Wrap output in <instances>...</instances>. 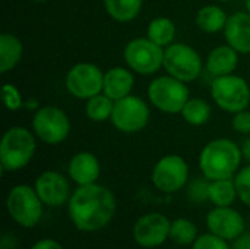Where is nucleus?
I'll return each instance as SVG.
<instances>
[{"instance_id": "f257e3e1", "label": "nucleus", "mask_w": 250, "mask_h": 249, "mask_svg": "<svg viewBox=\"0 0 250 249\" xmlns=\"http://www.w3.org/2000/svg\"><path fill=\"white\" fill-rule=\"evenodd\" d=\"M117 211L114 194L98 183L78 186L67 203V214L73 226L83 232L92 233L104 229Z\"/></svg>"}, {"instance_id": "f03ea898", "label": "nucleus", "mask_w": 250, "mask_h": 249, "mask_svg": "<svg viewBox=\"0 0 250 249\" xmlns=\"http://www.w3.org/2000/svg\"><path fill=\"white\" fill-rule=\"evenodd\" d=\"M240 147L229 138L209 141L199 154V169L209 181L231 179L239 172L242 163Z\"/></svg>"}, {"instance_id": "7ed1b4c3", "label": "nucleus", "mask_w": 250, "mask_h": 249, "mask_svg": "<svg viewBox=\"0 0 250 249\" xmlns=\"http://www.w3.org/2000/svg\"><path fill=\"white\" fill-rule=\"evenodd\" d=\"M35 151V134L23 126H12L0 142V166L4 172H18L29 164Z\"/></svg>"}, {"instance_id": "20e7f679", "label": "nucleus", "mask_w": 250, "mask_h": 249, "mask_svg": "<svg viewBox=\"0 0 250 249\" xmlns=\"http://www.w3.org/2000/svg\"><path fill=\"white\" fill-rule=\"evenodd\" d=\"M146 95L157 110L167 114H177L190 98V91L186 82L167 73L152 79L148 85Z\"/></svg>"}, {"instance_id": "39448f33", "label": "nucleus", "mask_w": 250, "mask_h": 249, "mask_svg": "<svg viewBox=\"0 0 250 249\" xmlns=\"http://www.w3.org/2000/svg\"><path fill=\"white\" fill-rule=\"evenodd\" d=\"M44 203L38 197L35 188L29 185L13 186L6 198V210L12 220L25 229L37 226L42 217Z\"/></svg>"}, {"instance_id": "423d86ee", "label": "nucleus", "mask_w": 250, "mask_h": 249, "mask_svg": "<svg viewBox=\"0 0 250 249\" xmlns=\"http://www.w3.org/2000/svg\"><path fill=\"white\" fill-rule=\"evenodd\" d=\"M211 95L214 103L227 113H237L250 104V87L239 75H224L211 82Z\"/></svg>"}, {"instance_id": "0eeeda50", "label": "nucleus", "mask_w": 250, "mask_h": 249, "mask_svg": "<svg viewBox=\"0 0 250 249\" xmlns=\"http://www.w3.org/2000/svg\"><path fill=\"white\" fill-rule=\"evenodd\" d=\"M123 59L132 72L144 76L157 73L164 65V48L148 37L130 40L123 48Z\"/></svg>"}, {"instance_id": "6e6552de", "label": "nucleus", "mask_w": 250, "mask_h": 249, "mask_svg": "<svg viewBox=\"0 0 250 249\" xmlns=\"http://www.w3.org/2000/svg\"><path fill=\"white\" fill-rule=\"evenodd\" d=\"M163 68L168 75L188 84L199 78L204 63L193 47L185 43H173L164 48Z\"/></svg>"}, {"instance_id": "1a4fd4ad", "label": "nucleus", "mask_w": 250, "mask_h": 249, "mask_svg": "<svg viewBox=\"0 0 250 249\" xmlns=\"http://www.w3.org/2000/svg\"><path fill=\"white\" fill-rule=\"evenodd\" d=\"M35 136L48 145H57L67 139L70 134V120L57 106L40 107L31 122Z\"/></svg>"}, {"instance_id": "9d476101", "label": "nucleus", "mask_w": 250, "mask_h": 249, "mask_svg": "<svg viewBox=\"0 0 250 249\" xmlns=\"http://www.w3.org/2000/svg\"><path fill=\"white\" fill-rule=\"evenodd\" d=\"M148 104L136 97L127 95L122 100L114 101V109L110 122L113 126L123 134H138L144 131L149 122Z\"/></svg>"}, {"instance_id": "9b49d317", "label": "nucleus", "mask_w": 250, "mask_h": 249, "mask_svg": "<svg viewBox=\"0 0 250 249\" xmlns=\"http://www.w3.org/2000/svg\"><path fill=\"white\" fill-rule=\"evenodd\" d=\"M151 181L158 191L164 194H174L188 185L189 166L179 154L164 156L155 163Z\"/></svg>"}, {"instance_id": "f8f14e48", "label": "nucleus", "mask_w": 250, "mask_h": 249, "mask_svg": "<svg viewBox=\"0 0 250 249\" xmlns=\"http://www.w3.org/2000/svg\"><path fill=\"white\" fill-rule=\"evenodd\" d=\"M104 72L94 63L82 62L70 68L64 85L70 95L78 100H88L103 92Z\"/></svg>"}, {"instance_id": "ddd939ff", "label": "nucleus", "mask_w": 250, "mask_h": 249, "mask_svg": "<svg viewBox=\"0 0 250 249\" xmlns=\"http://www.w3.org/2000/svg\"><path fill=\"white\" fill-rule=\"evenodd\" d=\"M171 222L161 213L141 216L133 226V239L142 248H158L170 239Z\"/></svg>"}, {"instance_id": "4468645a", "label": "nucleus", "mask_w": 250, "mask_h": 249, "mask_svg": "<svg viewBox=\"0 0 250 249\" xmlns=\"http://www.w3.org/2000/svg\"><path fill=\"white\" fill-rule=\"evenodd\" d=\"M34 188L47 207H62L69 203L72 197L67 178L54 170L42 172L37 178Z\"/></svg>"}, {"instance_id": "2eb2a0df", "label": "nucleus", "mask_w": 250, "mask_h": 249, "mask_svg": "<svg viewBox=\"0 0 250 249\" xmlns=\"http://www.w3.org/2000/svg\"><path fill=\"white\" fill-rule=\"evenodd\" d=\"M207 227L211 233L233 242L245 233L243 216L231 207H215L207 214Z\"/></svg>"}, {"instance_id": "dca6fc26", "label": "nucleus", "mask_w": 250, "mask_h": 249, "mask_svg": "<svg viewBox=\"0 0 250 249\" xmlns=\"http://www.w3.org/2000/svg\"><path fill=\"white\" fill-rule=\"evenodd\" d=\"M67 173L69 178L78 186H86V185L97 183L101 173V166L98 158L92 153L81 151L70 158Z\"/></svg>"}, {"instance_id": "f3484780", "label": "nucleus", "mask_w": 250, "mask_h": 249, "mask_svg": "<svg viewBox=\"0 0 250 249\" xmlns=\"http://www.w3.org/2000/svg\"><path fill=\"white\" fill-rule=\"evenodd\" d=\"M223 32L227 44L239 54H250V15L248 12L230 15Z\"/></svg>"}, {"instance_id": "a211bd4d", "label": "nucleus", "mask_w": 250, "mask_h": 249, "mask_svg": "<svg viewBox=\"0 0 250 249\" xmlns=\"http://www.w3.org/2000/svg\"><path fill=\"white\" fill-rule=\"evenodd\" d=\"M135 85L133 73L129 68L114 66L104 72V82H103V92L110 97L113 101L122 100L132 94Z\"/></svg>"}, {"instance_id": "6ab92c4d", "label": "nucleus", "mask_w": 250, "mask_h": 249, "mask_svg": "<svg viewBox=\"0 0 250 249\" xmlns=\"http://www.w3.org/2000/svg\"><path fill=\"white\" fill-rule=\"evenodd\" d=\"M239 53L229 44H221L214 47L205 62V69L214 78L231 75L237 69Z\"/></svg>"}, {"instance_id": "aec40b11", "label": "nucleus", "mask_w": 250, "mask_h": 249, "mask_svg": "<svg viewBox=\"0 0 250 249\" xmlns=\"http://www.w3.org/2000/svg\"><path fill=\"white\" fill-rule=\"evenodd\" d=\"M22 54V41L10 32H3L0 35V72L7 73L15 69L16 65L21 62Z\"/></svg>"}, {"instance_id": "412c9836", "label": "nucleus", "mask_w": 250, "mask_h": 249, "mask_svg": "<svg viewBox=\"0 0 250 249\" xmlns=\"http://www.w3.org/2000/svg\"><path fill=\"white\" fill-rule=\"evenodd\" d=\"M227 19L229 16L223 7H220L218 4H207L198 10L195 22L201 31L207 34H217L220 31H224Z\"/></svg>"}, {"instance_id": "4be33fe9", "label": "nucleus", "mask_w": 250, "mask_h": 249, "mask_svg": "<svg viewBox=\"0 0 250 249\" xmlns=\"http://www.w3.org/2000/svg\"><path fill=\"white\" fill-rule=\"evenodd\" d=\"M176 32H177L176 23L170 18H166V16L154 18L148 23V28H146V37L163 48L174 43Z\"/></svg>"}, {"instance_id": "5701e85b", "label": "nucleus", "mask_w": 250, "mask_h": 249, "mask_svg": "<svg viewBox=\"0 0 250 249\" xmlns=\"http://www.w3.org/2000/svg\"><path fill=\"white\" fill-rule=\"evenodd\" d=\"M105 12L116 22H130L142 10L144 0H103Z\"/></svg>"}, {"instance_id": "b1692460", "label": "nucleus", "mask_w": 250, "mask_h": 249, "mask_svg": "<svg viewBox=\"0 0 250 249\" xmlns=\"http://www.w3.org/2000/svg\"><path fill=\"white\" fill-rule=\"evenodd\" d=\"M237 189L234 179H218L209 183V201L215 207H231L236 201Z\"/></svg>"}, {"instance_id": "393cba45", "label": "nucleus", "mask_w": 250, "mask_h": 249, "mask_svg": "<svg viewBox=\"0 0 250 249\" xmlns=\"http://www.w3.org/2000/svg\"><path fill=\"white\" fill-rule=\"evenodd\" d=\"M113 109H114V101L110 97H107L104 92H101L86 100L85 114L91 122L103 123L111 119Z\"/></svg>"}, {"instance_id": "a878e982", "label": "nucleus", "mask_w": 250, "mask_h": 249, "mask_svg": "<svg viewBox=\"0 0 250 249\" xmlns=\"http://www.w3.org/2000/svg\"><path fill=\"white\" fill-rule=\"evenodd\" d=\"M211 106L204 98H189L180 114L183 120L192 126H202L211 119Z\"/></svg>"}, {"instance_id": "bb28decb", "label": "nucleus", "mask_w": 250, "mask_h": 249, "mask_svg": "<svg viewBox=\"0 0 250 249\" xmlns=\"http://www.w3.org/2000/svg\"><path fill=\"white\" fill-rule=\"evenodd\" d=\"M198 227L193 222H190L189 219H176L174 222H171V227H170V239L176 244V245H182V247H189L193 245V242L198 239Z\"/></svg>"}, {"instance_id": "cd10ccee", "label": "nucleus", "mask_w": 250, "mask_h": 249, "mask_svg": "<svg viewBox=\"0 0 250 249\" xmlns=\"http://www.w3.org/2000/svg\"><path fill=\"white\" fill-rule=\"evenodd\" d=\"M209 183L211 181L204 178H198L188 185V197L192 203L201 204L209 201Z\"/></svg>"}, {"instance_id": "c85d7f7f", "label": "nucleus", "mask_w": 250, "mask_h": 249, "mask_svg": "<svg viewBox=\"0 0 250 249\" xmlns=\"http://www.w3.org/2000/svg\"><path fill=\"white\" fill-rule=\"evenodd\" d=\"M234 183H236V189H237L239 200L245 205L250 207V164H248L243 169H240L236 173Z\"/></svg>"}, {"instance_id": "c756f323", "label": "nucleus", "mask_w": 250, "mask_h": 249, "mask_svg": "<svg viewBox=\"0 0 250 249\" xmlns=\"http://www.w3.org/2000/svg\"><path fill=\"white\" fill-rule=\"evenodd\" d=\"M1 95H3V101L7 110L10 112H18L22 109L23 106V98L22 94L19 91V88L13 84H4L1 88Z\"/></svg>"}, {"instance_id": "7c9ffc66", "label": "nucleus", "mask_w": 250, "mask_h": 249, "mask_svg": "<svg viewBox=\"0 0 250 249\" xmlns=\"http://www.w3.org/2000/svg\"><path fill=\"white\" fill-rule=\"evenodd\" d=\"M192 249H231V247L229 245V241L209 232L199 235L198 239L193 242Z\"/></svg>"}, {"instance_id": "2f4dec72", "label": "nucleus", "mask_w": 250, "mask_h": 249, "mask_svg": "<svg viewBox=\"0 0 250 249\" xmlns=\"http://www.w3.org/2000/svg\"><path fill=\"white\" fill-rule=\"evenodd\" d=\"M231 126L239 134H250V112L248 109L240 110L233 114Z\"/></svg>"}, {"instance_id": "473e14b6", "label": "nucleus", "mask_w": 250, "mask_h": 249, "mask_svg": "<svg viewBox=\"0 0 250 249\" xmlns=\"http://www.w3.org/2000/svg\"><path fill=\"white\" fill-rule=\"evenodd\" d=\"M31 249H63V247L56 241V239H51V238H45V239H40L37 241Z\"/></svg>"}, {"instance_id": "72a5a7b5", "label": "nucleus", "mask_w": 250, "mask_h": 249, "mask_svg": "<svg viewBox=\"0 0 250 249\" xmlns=\"http://www.w3.org/2000/svg\"><path fill=\"white\" fill-rule=\"evenodd\" d=\"M231 249H250V232H245L234 239Z\"/></svg>"}, {"instance_id": "f704fd0d", "label": "nucleus", "mask_w": 250, "mask_h": 249, "mask_svg": "<svg viewBox=\"0 0 250 249\" xmlns=\"http://www.w3.org/2000/svg\"><path fill=\"white\" fill-rule=\"evenodd\" d=\"M240 150H242V157H243V160H246L250 164V138H246V139L242 142Z\"/></svg>"}, {"instance_id": "c9c22d12", "label": "nucleus", "mask_w": 250, "mask_h": 249, "mask_svg": "<svg viewBox=\"0 0 250 249\" xmlns=\"http://www.w3.org/2000/svg\"><path fill=\"white\" fill-rule=\"evenodd\" d=\"M245 6H246V12L250 15V0H246V1H245Z\"/></svg>"}, {"instance_id": "e433bc0d", "label": "nucleus", "mask_w": 250, "mask_h": 249, "mask_svg": "<svg viewBox=\"0 0 250 249\" xmlns=\"http://www.w3.org/2000/svg\"><path fill=\"white\" fill-rule=\"evenodd\" d=\"M32 1H35V3H45L47 0H32Z\"/></svg>"}, {"instance_id": "4c0bfd02", "label": "nucleus", "mask_w": 250, "mask_h": 249, "mask_svg": "<svg viewBox=\"0 0 250 249\" xmlns=\"http://www.w3.org/2000/svg\"><path fill=\"white\" fill-rule=\"evenodd\" d=\"M218 1H230V0H218Z\"/></svg>"}]
</instances>
